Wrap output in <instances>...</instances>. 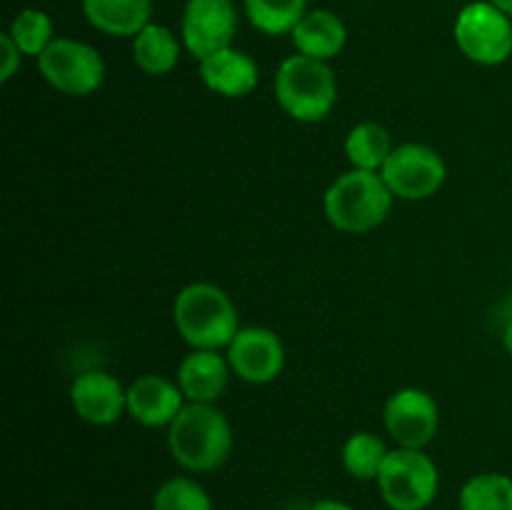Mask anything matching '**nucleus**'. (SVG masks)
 <instances>
[{
  "label": "nucleus",
  "mask_w": 512,
  "mask_h": 510,
  "mask_svg": "<svg viewBox=\"0 0 512 510\" xmlns=\"http://www.w3.org/2000/svg\"><path fill=\"white\" fill-rule=\"evenodd\" d=\"M170 455L190 473H213L233 450V428L215 403H185L168 428Z\"/></svg>",
  "instance_id": "nucleus-1"
},
{
  "label": "nucleus",
  "mask_w": 512,
  "mask_h": 510,
  "mask_svg": "<svg viewBox=\"0 0 512 510\" xmlns=\"http://www.w3.org/2000/svg\"><path fill=\"white\" fill-rule=\"evenodd\" d=\"M173 323L193 350L228 348L240 330L238 310L223 288L190 283L175 295Z\"/></svg>",
  "instance_id": "nucleus-2"
},
{
  "label": "nucleus",
  "mask_w": 512,
  "mask_h": 510,
  "mask_svg": "<svg viewBox=\"0 0 512 510\" xmlns=\"http://www.w3.org/2000/svg\"><path fill=\"white\" fill-rule=\"evenodd\" d=\"M395 195L383 175L373 170L353 168L338 175L323 195V210L335 230L363 235L385 223L393 210Z\"/></svg>",
  "instance_id": "nucleus-3"
},
{
  "label": "nucleus",
  "mask_w": 512,
  "mask_h": 510,
  "mask_svg": "<svg viewBox=\"0 0 512 510\" xmlns=\"http://www.w3.org/2000/svg\"><path fill=\"white\" fill-rule=\"evenodd\" d=\"M275 100L280 108L300 123H320L330 115L338 100L335 73L325 60L308 55H290L275 70Z\"/></svg>",
  "instance_id": "nucleus-4"
},
{
  "label": "nucleus",
  "mask_w": 512,
  "mask_h": 510,
  "mask_svg": "<svg viewBox=\"0 0 512 510\" xmlns=\"http://www.w3.org/2000/svg\"><path fill=\"white\" fill-rule=\"evenodd\" d=\"M375 483L390 510H425L438 495L440 470L425 450L395 448Z\"/></svg>",
  "instance_id": "nucleus-5"
},
{
  "label": "nucleus",
  "mask_w": 512,
  "mask_h": 510,
  "mask_svg": "<svg viewBox=\"0 0 512 510\" xmlns=\"http://www.w3.org/2000/svg\"><path fill=\"white\" fill-rule=\"evenodd\" d=\"M455 43L478 65H503L512 55V18L490 0H473L455 18Z\"/></svg>",
  "instance_id": "nucleus-6"
},
{
  "label": "nucleus",
  "mask_w": 512,
  "mask_h": 510,
  "mask_svg": "<svg viewBox=\"0 0 512 510\" xmlns=\"http://www.w3.org/2000/svg\"><path fill=\"white\" fill-rule=\"evenodd\" d=\"M45 83L70 98H85L103 85L105 63L93 45L75 38H55L38 58Z\"/></svg>",
  "instance_id": "nucleus-7"
},
{
  "label": "nucleus",
  "mask_w": 512,
  "mask_h": 510,
  "mask_svg": "<svg viewBox=\"0 0 512 510\" xmlns=\"http://www.w3.org/2000/svg\"><path fill=\"white\" fill-rule=\"evenodd\" d=\"M390 193L400 200H428L443 188L448 165L443 155L423 143H403L393 148L380 170Z\"/></svg>",
  "instance_id": "nucleus-8"
},
{
  "label": "nucleus",
  "mask_w": 512,
  "mask_h": 510,
  "mask_svg": "<svg viewBox=\"0 0 512 510\" xmlns=\"http://www.w3.org/2000/svg\"><path fill=\"white\" fill-rule=\"evenodd\" d=\"M238 33V8L235 0H188L180 20V40L193 58L205 60L208 55L233 48Z\"/></svg>",
  "instance_id": "nucleus-9"
},
{
  "label": "nucleus",
  "mask_w": 512,
  "mask_h": 510,
  "mask_svg": "<svg viewBox=\"0 0 512 510\" xmlns=\"http://www.w3.org/2000/svg\"><path fill=\"white\" fill-rule=\"evenodd\" d=\"M383 423L398 448L423 450L438 435L440 408L425 390L400 388L385 403Z\"/></svg>",
  "instance_id": "nucleus-10"
},
{
  "label": "nucleus",
  "mask_w": 512,
  "mask_h": 510,
  "mask_svg": "<svg viewBox=\"0 0 512 510\" xmlns=\"http://www.w3.org/2000/svg\"><path fill=\"white\" fill-rule=\"evenodd\" d=\"M228 363L233 375L250 385H268L285 370V345L278 333L260 325L240 328L228 345Z\"/></svg>",
  "instance_id": "nucleus-11"
},
{
  "label": "nucleus",
  "mask_w": 512,
  "mask_h": 510,
  "mask_svg": "<svg viewBox=\"0 0 512 510\" xmlns=\"http://www.w3.org/2000/svg\"><path fill=\"white\" fill-rule=\"evenodd\" d=\"M70 403L80 420L103 428L128 413V388L105 370H88L70 385Z\"/></svg>",
  "instance_id": "nucleus-12"
},
{
  "label": "nucleus",
  "mask_w": 512,
  "mask_h": 510,
  "mask_svg": "<svg viewBox=\"0 0 512 510\" xmlns=\"http://www.w3.org/2000/svg\"><path fill=\"white\" fill-rule=\"evenodd\" d=\"M183 405L180 385L163 375H140L128 385V415L143 428H170Z\"/></svg>",
  "instance_id": "nucleus-13"
},
{
  "label": "nucleus",
  "mask_w": 512,
  "mask_h": 510,
  "mask_svg": "<svg viewBox=\"0 0 512 510\" xmlns=\"http://www.w3.org/2000/svg\"><path fill=\"white\" fill-rule=\"evenodd\" d=\"M228 355L220 350H190L178 365V385L188 403H215L230 380Z\"/></svg>",
  "instance_id": "nucleus-14"
},
{
  "label": "nucleus",
  "mask_w": 512,
  "mask_h": 510,
  "mask_svg": "<svg viewBox=\"0 0 512 510\" xmlns=\"http://www.w3.org/2000/svg\"><path fill=\"white\" fill-rule=\"evenodd\" d=\"M258 78L255 60L238 48H225L200 60V80L205 88L223 98H245L255 90Z\"/></svg>",
  "instance_id": "nucleus-15"
},
{
  "label": "nucleus",
  "mask_w": 512,
  "mask_h": 510,
  "mask_svg": "<svg viewBox=\"0 0 512 510\" xmlns=\"http://www.w3.org/2000/svg\"><path fill=\"white\" fill-rule=\"evenodd\" d=\"M295 50L315 60H333L348 43V28L333 10H308L290 33Z\"/></svg>",
  "instance_id": "nucleus-16"
},
{
  "label": "nucleus",
  "mask_w": 512,
  "mask_h": 510,
  "mask_svg": "<svg viewBox=\"0 0 512 510\" xmlns=\"http://www.w3.org/2000/svg\"><path fill=\"white\" fill-rule=\"evenodd\" d=\"M83 15L95 30L110 38H135L153 23L150 0H83Z\"/></svg>",
  "instance_id": "nucleus-17"
},
{
  "label": "nucleus",
  "mask_w": 512,
  "mask_h": 510,
  "mask_svg": "<svg viewBox=\"0 0 512 510\" xmlns=\"http://www.w3.org/2000/svg\"><path fill=\"white\" fill-rule=\"evenodd\" d=\"M180 45L183 40H178L173 30L150 23L133 38V60L145 75L160 78L175 70L180 60Z\"/></svg>",
  "instance_id": "nucleus-18"
},
{
  "label": "nucleus",
  "mask_w": 512,
  "mask_h": 510,
  "mask_svg": "<svg viewBox=\"0 0 512 510\" xmlns=\"http://www.w3.org/2000/svg\"><path fill=\"white\" fill-rule=\"evenodd\" d=\"M390 153H393V140H390L388 128L373 123V120L350 128L348 138H345V155L353 168L380 173Z\"/></svg>",
  "instance_id": "nucleus-19"
},
{
  "label": "nucleus",
  "mask_w": 512,
  "mask_h": 510,
  "mask_svg": "<svg viewBox=\"0 0 512 510\" xmlns=\"http://www.w3.org/2000/svg\"><path fill=\"white\" fill-rule=\"evenodd\" d=\"M250 25L265 35H290L308 13V0H243Z\"/></svg>",
  "instance_id": "nucleus-20"
},
{
  "label": "nucleus",
  "mask_w": 512,
  "mask_h": 510,
  "mask_svg": "<svg viewBox=\"0 0 512 510\" xmlns=\"http://www.w3.org/2000/svg\"><path fill=\"white\" fill-rule=\"evenodd\" d=\"M390 450L385 448L383 438L368 430L353 433L343 445V468L355 480H378L380 470H383L385 458Z\"/></svg>",
  "instance_id": "nucleus-21"
},
{
  "label": "nucleus",
  "mask_w": 512,
  "mask_h": 510,
  "mask_svg": "<svg viewBox=\"0 0 512 510\" xmlns=\"http://www.w3.org/2000/svg\"><path fill=\"white\" fill-rule=\"evenodd\" d=\"M460 510H512V478L480 473L460 488Z\"/></svg>",
  "instance_id": "nucleus-22"
},
{
  "label": "nucleus",
  "mask_w": 512,
  "mask_h": 510,
  "mask_svg": "<svg viewBox=\"0 0 512 510\" xmlns=\"http://www.w3.org/2000/svg\"><path fill=\"white\" fill-rule=\"evenodd\" d=\"M8 35L13 38V43L18 45L20 53L38 60L40 55L48 50V45L55 40L53 20H50V15L43 13V10L25 8L13 18Z\"/></svg>",
  "instance_id": "nucleus-23"
},
{
  "label": "nucleus",
  "mask_w": 512,
  "mask_h": 510,
  "mask_svg": "<svg viewBox=\"0 0 512 510\" xmlns=\"http://www.w3.org/2000/svg\"><path fill=\"white\" fill-rule=\"evenodd\" d=\"M150 510H215V505L198 480L178 475L155 490Z\"/></svg>",
  "instance_id": "nucleus-24"
},
{
  "label": "nucleus",
  "mask_w": 512,
  "mask_h": 510,
  "mask_svg": "<svg viewBox=\"0 0 512 510\" xmlns=\"http://www.w3.org/2000/svg\"><path fill=\"white\" fill-rule=\"evenodd\" d=\"M0 53H3V63H0V80L8 83V80L18 73L23 53H20V48L13 43V38H10L8 33L0 35Z\"/></svg>",
  "instance_id": "nucleus-25"
},
{
  "label": "nucleus",
  "mask_w": 512,
  "mask_h": 510,
  "mask_svg": "<svg viewBox=\"0 0 512 510\" xmlns=\"http://www.w3.org/2000/svg\"><path fill=\"white\" fill-rule=\"evenodd\" d=\"M310 510H355V508H353V505L343 503V500L323 498V500H318V503H315Z\"/></svg>",
  "instance_id": "nucleus-26"
},
{
  "label": "nucleus",
  "mask_w": 512,
  "mask_h": 510,
  "mask_svg": "<svg viewBox=\"0 0 512 510\" xmlns=\"http://www.w3.org/2000/svg\"><path fill=\"white\" fill-rule=\"evenodd\" d=\"M503 345H505V350L512 355V318L508 320V325H505V330H503Z\"/></svg>",
  "instance_id": "nucleus-27"
},
{
  "label": "nucleus",
  "mask_w": 512,
  "mask_h": 510,
  "mask_svg": "<svg viewBox=\"0 0 512 510\" xmlns=\"http://www.w3.org/2000/svg\"><path fill=\"white\" fill-rule=\"evenodd\" d=\"M490 3H493L495 8H500L505 15H510V18H512V0H490Z\"/></svg>",
  "instance_id": "nucleus-28"
}]
</instances>
